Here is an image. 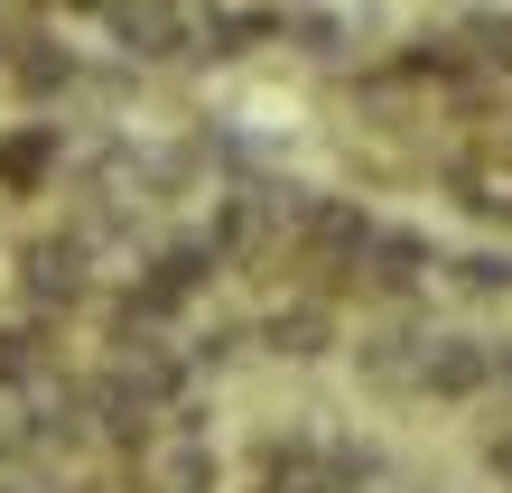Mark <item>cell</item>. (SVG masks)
I'll use <instances>...</instances> for the list:
<instances>
[{
  "label": "cell",
  "instance_id": "6da1fadb",
  "mask_svg": "<svg viewBox=\"0 0 512 493\" xmlns=\"http://www.w3.org/2000/svg\"><path fill=\"white\" fill-rule=\"evenodd\" d=\"M215 484H224V456L196 428V410H168L131 447V493H215Z\"/></svg>",
  "mask_w": 512,
  "mask_h": 493
},
{
  "label": "cell",
  "instance_id": "7a4b0ae2",
  "mask_svg": "<svg viewBox=\"0 0 512 493\" xmlns=\"http://www.w3.org/2000/svg\"><path fill=\"white\" fill-rule=\"evenodd\" d=\"M103 28L122 47V66H177V56H205V19L187 0H103Z\"/></svg>",
  "mask_w": 512,
  "mask_h": 493
},
{
  "label": "cell",
  "instance_id": "3957f363",
  "mask_svg": "<svg viewBox=\"0 0 512 493\" xmlns=\"http://www.w3.org/2000/svg\"><path fill=\"white\" fill-rule=\"evenodd\" d=\"M19 298L38 307V317H75V307L94 298V242H84V233L19 242Z\"/></svg>",
  "mask_w": 512,
  "mask_h": 493
},
{
  "label": "cell",
  "instance_id": "277c9868",
  "mask_svg": "<svg viewBox=\"0 0 512 493\" xmlns=\"http://www.w3.org/2000/svg\"><path fill=\"white\" fill-rule=\"evenodd\" d=\"M419 354H429V326L410 307H382V317L354 335V373L373 400H419Z\"/></svg>",
  "mask_w": 512,
  "mask_h": 493
},
{
  "label": "cell",
  "instance_id": "5b68a950",
  "mask_svg": "<svg viewBox=\"0 0 512 493\" xmlns=\"http://www.w3.org/2000/svg\"><path fill=\"white\" fill-rule=\"evenodd\" d=\"M438 242L429 233H410V224H382L373 233V252H364V280H354V289H364L373 307H419V298H429L438 289Z\"/></svg>",
  "mask_w": 512,
  "mask_h": 493
},
{
  "label": "cell",
  "instance_id": "8992f818",
  "mask_svg": "<svg viewBox=\"0 0 512 493\" xmlns=\"http://www.w3.org/2000/svg\"><path fill=\"white\" fill-rule=\"evenodd\" d=\"M494 373H503V354L485 345V335L447 326V335H429V354H419V400H475Z\"/></svg>",
  "mask_w": 512,
  "mask_h": 493
},
{
  "label": "cell",
  "instance_id": "52a82bcc",
  "mask_svg": "<svg viewBox=\"0 0 512 493\" xmlns=\"http://www.w3.org/2000/svg\"><path fill=\"white\" fill-rule=\"evenodd\" d=\"M66 177V131L56 121H10L0 131V196H47Z\"/></svg>",
  "mask_w": 512,
  "mask_h": 493
},
{
  "label": "cell",
  "instance_id": "ba28073f",
  "mask_svg": "<svg viewBox=\"0 0 512 493\" xmlns=\"http://www.w3.org/2000/svg\"><path fill=\"white\" fill-rule=\"evenodd\" d=\"M252 335H261V354H270V363H326V354H336V307L298 289L289 307H270Z\"/></svg>",
  "mask_w": 512,
  "mask_h": 493
},
{
  "label": "cell",
  "instance_id": "9c48e42d",
  "mask_svg": "<svg viewBox=\"0 0 512 493\" xmlns=\"http://www.w3.org/2000/svg\"><path fill=\"white\" fill-rule=\"evenodd\" d=\"M0 66H10V84L28 103H56V94H75L84 84V66H75V47H56L47 28H19L10 38V56H0Z\"/></svg>",
  "mask_w": 512,
  "mask_h": 493
},
{
  "label": "cell",
  "instance_id": "30bf717a",
  "mask_svg": "<svg viewBox=\"0 0 512 493\" xmlns=\"http://www.w3.org/2000/svg\"><path fill=\"white\" fill-rule=\"evenodd\" d=\"M438 289L466 298V307H503L512 298V252H485V242H475V252H447L438 261Z\"/></svg>",
  "mask_w": 512,
  "mask_h": 493
},
{
  "label": "cell",
  "instance_id": "8fae6325",
  "mask_svg": "<svg viewBox=\"0 0 512 493\" xmlns=\"http://www.w3.org/2000/svg\"><path fill=\"white\" fill-rule=\"evenodd\" d=\"M457 38H466V56H475V75H485V84L512 75V10H466Z\"/></svg>",
  "mask_w": 512,
  "mask_h": 493
},
{
  "label": "cell",
  "instance_id": "7c38bea8",
  "mask_svg": "<svg viewBox=\"0 0 512 493\" xmlns=\"http://www.w3.org/2000/svg\"><path fill=\"white\" fill-rule=\"evenodd\" d=\"M289 47L308 56V66H336V56H345V19H317V10L289 19Z\"/></svg>",
  "mask_w": 512,
  "mask_h": 493
},
{
  "label": "cell",
  "instance_id": "4fadbf2b",
  "mask_svg": "<svg viewBox=\"0 0 512 493\" xmlns=\"http://www.w3.org/2000/svg\"><path fill=\"white\" fill-rule=\"evenodd\" d=\"M485 475L512 493V428H494V438H485Z\"/></svg>",
  "mask_w": 512,
  "mask_h": 493
},
{
  "label": "cell",
  "instance_id": "5bb4252c",
  "mask_svg": "<svg viewBox=\"0 0 512 493\" xmlns=\"http://www.w3.org/2000/svg\"><path fill=\"white\" fill-rule=\"evenodd\" d=\"M0 56H10V28H0Z\"/></svg>",
  "mask_w": 512,
  "mask_h": 493
}]
</instances>
